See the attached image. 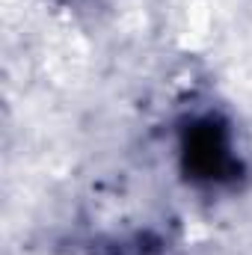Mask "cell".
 <instances>
[{
    "label": "cell",
    "instance_id": "obj_1",
    "mask_svg": "<svg viewBox=\"0 0 252 255\" xmlns=\"http://www.w3.org/2000/svg\"><path fill=\"white\" fill-rule=\"evenodd\" d=\"M181 169L196 184H226L238 169V151L232 130L217 116H196L181 130Z\"/></svg>",
    "mask_w": 252,
    "mask_h": 255
}]
</instances>
